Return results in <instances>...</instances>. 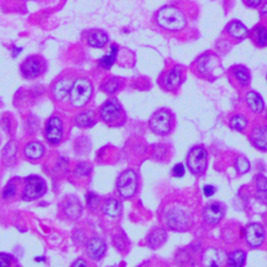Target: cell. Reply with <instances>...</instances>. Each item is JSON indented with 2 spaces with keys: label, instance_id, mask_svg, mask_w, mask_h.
Returning a JSON list of instances; mask_svg holds the SVG:
<instances>
[{
  "label": "cell",
  "instance_id": "obj_17",
  "mask_svg": "<svg viewBox=\"0 0 267 267\" xmlns=\"http://www.w3.org/2000/svg\"><path fill=\"white\" fill-rule=\"evenodd\" d=\"M86 250H87V255L90 259L98 261L100 259H103V257L106 254L107 250L106 242L99 237H94L88 242Z\"/></svg>",
  "mask_w": 267,
  "mask_h": 267
},
{
  "label": "cell",
  "instance_id": "obj_23",
  "mask_svg": "<svg viewBox=\"0 0 267 267\" xmlns=\"http://www.w3.org/2000/svg\"><path fill=\"white\" fill-rule=\"evenodd\" d=\"M166 240H167L166 231L164 229H155L148 235L147 245L153 249H156L162 246Z\"/></svg>",
  "mask_w": 267,
  "mask_h": 267
},
{
  "label": "cell",
  "instance_id": "obj_12",
  "mask_svg": "<svg viewBox=\"0 0 267 267\" xmlns=\"http://www.w3.org/2000/svg\"><path fill=\"white\" fill-rule=\"evenodd\" d=\"M187 164L188 167L194 174H201L206 170L207 164H208V158H207V152L205 148L200 146H196L191 149V152L188 155L187 158Z\"/></svg>",
  "mask_w": 267,
  "mask_h": 267
},
{
  "label": "cell",
  "instance_id": "obj_27",
  "mask_svg": "<svg viewBox=\"0 0 267 267\" xmlns=\"http://www.w3.org/2000/svg\"><path fill=\"white\" fill-rule=\"evenodd\" d=\"M246 101H247L249 108L252 109L254 112L260 113L263 111V109H264L263 99L256 92H254V91L248 92L247 95H246Z\"/></svg>",
  "mask_w": 267,
  "mask_h": 267
},
{
  "label": "cell",
  "instance_id": "obj_39",
  "mask_svg": "<svg viewBox=\"0 0 267 267\" xmlns=\"http://www.w3.org/2000/svg\"><path fill=\"white\" fill-rule=\"evenodd\" d=\"M185 175V167L183 164H177L172 168V176L176 178H182Z\"/></svg>",
  "mask_w": 267,
  "mask_h": 267
},
{
  "label": "cell",
  "instance_id": "obj_35",
  "mask_svg": "<svg viewBox=\"0 0 267 267\" xmlns=\"http://www.w3.org/2000/svg\"><path fill=\"white\" fill-rule=\"evenodd\" d=\"M86 201H87V206L91 211L97 210L100 206V198L93 192H89L86 195Z\"/></svg>",
  "mask_w": 267,
  "mask_h": 267
},
{
  "label": "cell",
  "instance_id": "obj_37",
  "mask_svg": "<svg viewBox=\"0 0 267 267\" xmlns=\"http://www.w3.org/2000/svg\"><path fill=\"white\" fill-rule=\"evenodd\" d=\"M257 190L258 193L265 194L267 192V178L264 177H259L257 178Z\"/></svg>",
  "mask_w": 267,
  "mask_h": 267
},
{
  "label": "cell",
  "instance_id": "obj_31",
  "mask_svg": "<svg viewBox=\"0 0 267 267\" xmlns=\"http://www.w3.org/2000/svg\"><path fill=\"white\" fill-rule=\"evenodd\" d=\"M198 68L200 70V72L206 74L209 73L212 69L214 68V63H213V59H211L210 56L206 54V56H203L200 59L199 64H198Z\"/></svg>",
  "mask_w": 267,
  "mask_h": 267
},
{
  "label": "cell",
  "instance_id": "obj_15",
  "mask_svg": "<svg viewBox=\"0 0 267 267\" xmlns=\"http://www.w3.org/2000/svg\"><path fill=\"white\" fill-rule=\"evenodd\" d=\"M245 238L249 245L254 247L260 246L265 239L263 226L259 223L249 224L245 230Z\"/></svg>",
  "mask_w": 267,
  "mask_h": 267
},
{
  "label": "cell",
  "instance_id": "obj_13",
  "mask_svg": "<svg viewBox=\"0 0 267 267\" xmlns=\"http://www.w3.org/2000/svg\"><path fill=\"white\" fill-rule=\"evenodd\" d=\"M85 42L92 48H104L109 42V36L101 29H90L85 34Z\"/></svg>",
  "mask_w": 267,
  "mask_h": 267
},
{
  "label": "cell",
  "instance_id": "obj_5",
  "mask_svg": "<svg viewBox=\"0 0 267 267\" xmlns=\"http://www.w3.org/2000/svg\"><path fill=\"white\" fill-rule=\"evenodd\" d=\"M78 75L74 71L68 70L64 73L60 74L56 80H54L49 88V96L54 103H62L66 98L69 97L70 90H71L73 83L75 82Z\"/></svg>",
  "mask_w": 267,
  "mask_h": 267
},
{
  "label": "cell",
  "instance_id": "obj_1",
  "mask_svg": "<svg viewBox=\"0 0 267 267\" xmlns=\"http://www.w3.org/2000/svg\"><path fill=\"white\" fill-rule=\"evenodd\" d=\"M99 119L111 128H119L128 120L127 113L116 97L107 99L98 110Z\"/></svg>",
  "mask_w": 267,
  "mask_h": 267
},
{
  "label": "cell",
  "instance_id": "obj_8",
  "mask_svg": "<svg viewBox=\"0 0 267 267\" xmlns=\"http://www.w3.org/2000/svg\"><path fill=\"white\" fill-rule=\"evenodd\" d=\"M47 192L45 180L39 176H28L23 179V188L21 199L23 200H36L41 199Z\"/></svg>",
  "mask_w": 267,
  "mask_h": 267
},
{
  "label": "cell",
  "instance_id": "obj_20",
  "mask_svg": "<svg viewBox=\"0 0 267 267\" xmlns=\"http://www.w3.org/2000/svg\"><path fill=\"white\" fill-rule=\"evenodd\" d=\"M82 205L80 200H78L75 196L71 195L68 196V198L65 200L64 205H63V210H64L65 215L69 219H77L82 214Z\"/></svg>",
  "mask_w": 267,
  "mask_h": 267
},
{
  "label": "cell",
  "instance_id": "obj_2",
  "mask_svg": "<svg viewBox=\"0 0 267 267\" xmlns=\"http://www.w3.org/2000/svg\"><path fill=\"white\" fill-rule=\"evenodd\" d=\"M93 93V82L88 76L78 75L69 93V105L74 109H82L90 103Z\"/></svg>",
  "mask_w": 267,
  "mask_h": 267
},
{
  "label": "cell",
  "instance_id": "obj_25",
  "mask_svg": "<svg viewBox=\"0 0 267 267\" xmlns=\"http://www.w3.org/2000/svg\"><path fill=\"white\" fill-rule=\"evenodd\" d=\"M110 50L111 51H110L107 56L103 57L98 61L99 67L103 68V69H106V70L111 69V67L114 65V63L116 62V59H117V54H118V51H119V48L116 44H112L111 49Z\"/></svg>",
  "mask_w": 267,
  "mask_h": 267
},
{
  "label": "cell",
  "instance_id": "obj_21",
  "mask_svg": "<svg viewBox=\"0 0 267 267\" xmlns=\"http://www.w3.org/2000/svg\"><path fill=\"white\" fill-rule=\"evenodd\" d=\"M224 210L221 203H211V205L207 206L205 211H203V218L205 221L210 224H216L222 221L223 217Z\"/></svg>",
  "mask_w": 267,
  "mask_h": 267
},
{
  "label": "cell",
  "instance_id": "obj_4",
  "mask_svg": "<svg viewBox=\"0 0 267 267\" xmlns=\"http://www.w3.org/2000/svg\"><path fill=\"white\" fill-rule=\"evenodd\" d=\"M165 223L170 230L184 232L188 230L192 222V215L189 210L180 205H174L166 209L164 214Z\"/></svg>",
  "mask_w": 267,
  "mask_h": 267
},
{
  "label": "cell",
  "instance_id": "obj_3",
  "mask_svg": "<svg viewBox=\"0 0 267 267\" xmlns=\"http://www.w3.org/2000/svg\"><path fill=\"white\" fill-rule=\"evenodd\" d=\"M156 22L163 29L178 31L186 26V17L177 6L165 5L156 14Z\"/></svg>",
  "mask_w": 267,
  "mask_h": 267
},
{
  "label": "cell",
  "instance_id": "obj_19",
  "mask_svg": "<svg viewBox=\"0 0 267 267\" xmlns=\"http://www.w3.org/2000/svg\"><path fill=\"white\" fill-rule=\"evenodd\" d=\"M98 113L96 114L93 110H85L81 113H78L74 118V124L80 129H89L95 125L97 122Z\"/></svg>",
  "mask_w": 267,
  "mask_h": 267
},
{
  "label": "cell",
  "instance_id": "obj_34",
  "mask_svg": "<svg viewBox=\"0 0 267 267\" xmlns=\"http://www.w3.org/2000/svg\"><path fill=\"white\" fill-rule=\"evenodd\" d=\"M246 124H247V121L245 119V117L242 115L234 116L230 122L231 128L236 131H243L246 128Z\"/></svg>",
  "mask_w": 267,
  "mask_h": 267
},
{
  "label": "cell",
  "instance_id": "obj_40",
  "mask_svg": "<svg viewBox=\"0 0 267 267\" xmlns=\"http://www.w3.org/2000/svg\"><path fill=\"white\" fill-rule=\"evenodd\" d=\"M203 193H205V195L208 196V198H210V196L215 193V188L211 185H207L203 187Z\"/></svg>",
  "mask_w": 267,
  "mask_h": 267
},
{
  "label": "cell",
  "instance_id": "obj_26",
  "mask_svg": "<svg viewBox=\"0 0 267 267\" xmlns=\"http://www.w3.org/2000/svg\"><path fill=\"white\" fill-rule=\"evenodd\" d=\"M226 29H227V33H229L232 37L237 38V39L246 38L248 35L247 28L239 21H232L231 23H229Z\"/></svg>",
  "mask_w": 267,
  "mask_h": 267
},
{
  "label": "cell",
  "instance_id": "obj_36",
  "mask_svg": "<svg viewBox=\"0 0 267 267\" xmlns=\"http://www.w3.org/2000/svg\"><path fill=\"white\" fill-rule=\"evenodd\" d=\"M236 167L240 174H245L249 169V163L245 158H238L236 161Z\"/></svg>",
  "mask_w": 267,
  "mask_h": 267
},
{
  "label": "cell",
  "instance_id": "obj_32",
  "mask_svg": "<svg viewBox=\"0 0 267 267\" xmlns=\"http://www.w3.org/2000/svg\"><path fill=\"white\" fill-rule=\"evenodd\" d=\"M253 36L255 41L260 46H266L267 45V29L263 26H257L254 31Z\"/></svg>",
  "mask_w": 267,
  "mask_h": 267
},
{
  "label": "cell",
  "instance_id": "obj_10",
  "mask_svg": "<svg viewBox=\"0 0 267 267\" xmlns=\"http://www.w3.org/2000/svg\"><path fill=\"white\" fill-rule=\"evenodd\" d=\"M47 69L46 61L38 54L27 57L20 65V72L26 80L33 81L41 77Z\"/></svg>",
  "mask_w": 267,
  "mask_h": 267
},
{
  "label": "cell",
  "instance_id": "obj_18",
  "mask_svg": "<svg viewBox=\"0 0 267 267\" xmlns=\"http://www.w3.org/2000/svg\"><path fill=\"white\" fill-rule=\"evenodd\" d=\"M225 256L222 250L209 248L202 255V264L205 267H222Z\"/></svg>",
  "mask_w": 267,
  "mask_h": 267
},
{
  "label": "cell",
  "instance_id": "obj_9",
  "mask_svg": "<svg viewBox=\"0 0 267 267\" xmlns=\"http://www.w3.org/2000/svg\"><path fill=\"white\" fill-rule=\"evenodd\" d=\"M174 127V117L166 109H160L155 112L148 121V128L156 135L165 136Z\"/></svg>",
  "mask_w": 267,
  "mask_h": 267
},
{
  "label": "cell",
  "instance_id": "obj_29",
  "mask_svg": "<svg viewBox=\"0 0 267 267\" xmlns=\"http://www.w3.org/2000/svg\"><path fill=\"white\" fill-rule=\"evenodd\" d=\"M245 262V253L240 249L235 250L231 253L227 259V265L229 267H242Z\"/></svg>",
  "mask_w": 267,
  "mask_h": 267
},
{
  "label": "cell",
  "instance_id": "obj_33",
  "mask_svg": "<svg viewBox=\"0 0 267 267\" xmlns=\"http://www.w3.org/2000/svg\"><path fill=\"white\" fill-rule=\"evenodd\" d=\"M91 165L88 163H80L74 169L73 175L76 178H87L91 174Z\"/></svg>",
  "mask_w": 267,
  "mask_h": 267
},
{
  "label": "cell",
  "instance_id": "obj_7",
  "mask_svg": "<svg viewBox=\"0 0 267 267\" xmlns=\"http://www.w3.org/2000/svg\"><path fill=\"white\" fill-rule=\"evenodd\" d=\"M139 177L134 169H125L116 179V189L122 199H132L138 191Z\"/></svg>",
  "mask_w": 267,
  "mask_h": 267
},
{
  "label": "cell",
  "instance_id": "obj_6",
  "mask_svg": "<svg viewBox=\"0 0 267 267\" xmlns=\"http://www.w3.org/2000/svg\"><path fill=\"white\" fill-rule=\"evenodd\" d=\"M66 125L64 119L59 115H52L45 122L44 138L51 146H58L64 141Z\"/></svg>",
  "mask_w": 267,
  "mask_h": 267
},
{
  "label": "cell",
  "instance_id": "obj_41",
  "mask_svg": "<svg viewBox=\"0 0 267 267\" xmlns=\"http://www.w3.org/2000/svg\"><path fill=\"white\" fill-rule=\"evenodd\" d=\"M71 267H88V264L84 260V259H77L76 261L73 262Z\"/></svg>",
  "mask_w": 267,
  "mask_h": 267
},
{
  "label": "cell",
  "instance_id": "obj_22",
  "mask_svg": "<svg viewBox=\"0 0 267 267\" xmlns=\"http://www.w3.org/2000/svg\"><path fill=\"white\" fill-rule=\"evenodd\" d=\"M101 211H103V213L109 217L112 218H117L119 217L122 213V205L121 201L110 198L108 200H105V202L103 203V206H101Z\"/></svg>",
  "mask_w": 267,
  "mask_h": 267
},
{
  "label": "cell",
  "instance_id": "obj_43",
  "mask_svg": "<svg viewBox=\"0 0 267 267\" xmlns=\"http://www.w3.org/2000/svg\"><path fill=\"white\" fill-rule=\"evenodd\" d=\"M262 14L265 16V17H267V3L264 4L263 9H262Z\"/></svg>",
  "mask_w": 267,
  "mask_h": 267
},
{
  "label": "cell",
  "instance_id": "obj_14",
  "mask_svg": "<svg viewBox=\"0 0 267 267\" xmlns=\"http://www.w3.org/2000/svg\"><path fill=\"white\" fill-rule=\"evenodd\" d=\"M124 80L115 75H109L105 77L99 85V90L108 95H115L124 87Z\"/></svg>",
  "mask_w": 267,
  "mask_h": 267
},
{
  "label": "cell",
  "instance_id": "obj_28",
  "mask_svg": "<svg viewBox=\"0 0 267 267\" xmlns=\"http://www.w3.org/2000/svg\"><path fill=\"white\" fill-rule=\"evenodd\" d=\"M18 178H15L13 179H11L9 183L5 185V187L3 188L2 190V199L3 200H12L14 199L16 195L18 193V183H17Z\"/></svg>",
  "mask_w": 267,
  "mask_h": 267
},
{
  "label": "cell",
  "instance_id": "obj_24",
  "mask_svg": "<svg viewBox=\"0 0 267 267\" xmlns=\"http://www.w3.org/2000/svg\"><path fill=\"white\" fill-rule=\"evenodd\" d=\"M252 141L256 147L267 151V127H257L252 133Z\"/></svg>",
  "mask_w": 267,
  "mask_h": 267
},
{
  "label": "cell",
  "instance_id": "obj_30",
  "mask_svg": "<svg viewBox=\"0 0 267 267\" xmlns=\"http://www.w3.org/2000/svg\"><path fill=\"white\" fill-rule=\"evenodd\" d=\"M234 76L236 80L242 85V86H247L250 81V75L248 73V70L243 67V66H237L235 67L234 70Z\"/></svg>",
  "mask_w": 267,
  "mask_h": 267
},
{
  "label": "cell",
  "instance_id": "obj_11",
  "mask_svg": "<svg viewBox=\"0 0 267 267\" xmlns=\"http://www.w3.org/2000/svg\"><path fill=\"white\" fill-rule=\"evenodd\" d=\"M183 80V69L180 66H175L164 72L159 78V85L165 91H176Z\"/></svg>",
  "mask_w": 267,
  "mask_h": 267
},
{
  "label": "cell",
  "instance_id": "obj_38",
  "mask_svg": "<svg viewBox=\"0 0 267 267\" xmlns=\"http://www.w3.org/2000/svg\"><path fill=\"white\" fill-rule=\"evenodd\" d=\"M13 258L9 254L0 253V267H11Z\"/></svg>",
  "mask_w": 267,
  "mask_h": 267
},
{
  "label": "cell",
  "instance_id": "obj_42",
  "mask_svg": "<svg viewBox=\"0 0 267 267\" xmlns=\"http://www.w3.org/2000/svg\"><path fill=\"white\" fill-rule=\"evenodd\" d=\"M245 3H246V5H248V6H254V7H256V6H258L259 4L261 3V1H259V0H257V1H250V2H245Z\"/></svg>",
  "mask_w": 267,
  "mask_h": 267
},
{
  "label": "cell",
  "instance_id": "obj_16",
  "mask_svg": "<svg viewBox=\"0 0 267 267\" xmlns=\"http://www.w3.org/2000/svg\"><path fill=\"white\" fill-rule=\"evenodd\" d=\"M46 149L40 141H29L23 147V156L29 161L41 160L45 156Z\"/></svg>",
  "mask_w": 267,
  "mask_h": 267
}]
</instances>
